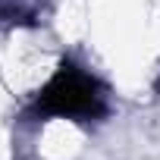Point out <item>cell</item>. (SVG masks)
Wrapping results in <instances>:
<instances>
[{
	"label": "cell",
	"mask_w": 160,
	"mask_h": 160,
	"mask_svg": "<svg viewBox=\"0 0 160 160\" xmlns=\"http://www.w3.org/2000/svg\"><path fill=\"white\" fill-rule=\"evenodd\" d=\"M94 98H98V94H94L91 82H88V78H82V75H63L60 82L50 88V94H47V101H50L53 110H60V113L91 110Z\"/></svg>",
	"instance_id": "obj_1"
}]
</instances>
